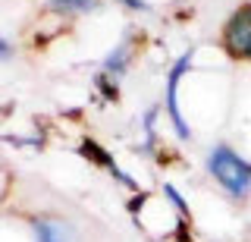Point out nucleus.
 Returning <instances> with one entry per match:
<instances>
[{"mask_svg":"<svg viewBox=\"0 0 251 242\" xmlns=\"http://www.w3.org/2000/svg\"><path fill=\"white\" fill-rule=\"evenodd\" d=\"M6 54H10V48H6V44L0 41V57H6Z\"/></svg>","mask_w":251,"mask_h":242,"instance_id":"nucleus-7","label":"nucleus"},{"mask_svg":"<svg viewBox=\"0 0 251 242\" xmlns=\"http://www.w3.org/2000/svg\"><path fill=\"white\" fill-rule=\"evenodd\" d=\"M120 3H129V6H135V10H141V6H145L141 0H120Z\"/></svg>","mask_w":251,"mask_h":242,"instance_id":"nucleus-6","label":"nucleus"},{"mask_svg":"<svg viewBox=\"0 0 251 242\" xmlns=\"http://www.w3.org/2000/svg\"><path fill=\"white\" fill-rule=\"evenodd\" d=\"M223 44L232 57L251 60V3L239 6L223 28Z\"/></svg>","mask_w":251,"mask_h":242,"instance_id":"nucleus-2","label":"nucleus"},{"mask_svg":"<svg viewBox=\"0 0 251 242\" xmlns=\"http://www.w3.org/2000/svg\"><path fill=\"white\" fill-rule=\"evenodd\" d=\"M50 3L60 13H75V10H91L94 0H50Z\"/></svg>","mask_w":251,"mask_h":242,"instance_id":"nucleus-5","label":"nucleus"},{"mask_svg":"<svg viewBox=\"0 0 251 242\" xmlns=\"http://www.w3.org/2000/svg\"><path fill=\"white\" fill-rule=\"evenodd\" d=\"M185 69H188V54L176 63V69L170 73V85H167V107H170V116H173V123H176V129H179L182 138H188V126H185L182 113H179V104H176V85H179V76H182Z\"/></svg>","mask_w":251,"mask_h":242,"instance_id":"nucleus-3","label":"nucleus"},{"mask_svg":"<svg viewBox=\"0 0 251 242\" xmlns=\"http://www.w3.org/2000/svg\"><path fill=\"white\" fill-rule=\"evenodd\" d=\"M207 167H210V173L217 176V183L223 186V189H229L232 195H245L248 192L251 167L232 151V148H226V145L214 148V154L207 158Z\"/></svg>","mask_w":251,"mask_h":242,"instance_id":"nucleus-1","label":"nucleus"},{"mask_svg":"<svg viewBox=\"0 0 251 242\" xmlns=\"http://www.w3.org/2000/svg\"><path fill=\"white\" fill-rule=\"evenodd\" d=\"M35 233H38V242H66L63 226L53 220H35Z\"/></svg>","mask_w":251,"mask_h":242,"instance_id":"nucleus-4","label":"nucleus"}]
</instances>
